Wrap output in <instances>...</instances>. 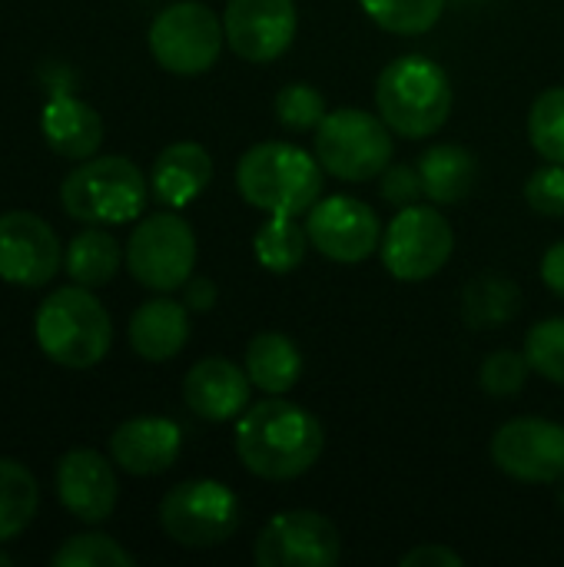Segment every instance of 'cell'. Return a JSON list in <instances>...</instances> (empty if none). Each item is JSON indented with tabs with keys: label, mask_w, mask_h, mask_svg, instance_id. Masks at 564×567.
I'll return each instance as SVG.
<instances>
[{
	"label": "cell",
	"mask_w": 564,
	"mask_h": 567,
	"mask_svg": "<svg viewBox=\"0 0 564 567\" xmlns=\"http://www.w3.org/2000/svg\"><path fill=\"white\" fill-rule=\"evenodd\" d=\"M322 422L286 399H266L246 409L236 422V455L256 478L293 482L302 478L322 455Z\"/></svg>",
	"instance_id": "6da1fadb"
},
{
	"label": "cell",
	"mask_w": 564,
	"mask_h": 567,
	"mask_svg": "<svg viewBox=\"0 0 564 567\" xmlns=\"http://www.w3.org/2000/svg\"><path fill=\"white\" fill-rule=\"evenodd\" d=\"M236 186L266 216H299L322 196V163L293 143L266 140L239 156Z\"/></svg>",
	"instance_id": "7a4b0ae2"
},
{
	"label": "cell",
	"mask_w": 564,
	"mask_h": 567,
	"mask_svg": "<svg viewBox=\"0 0 564 567\" xmlns=\"http://www.w3.org/2000/svg\"><path fill=\"white\" fill-rule=\"evenodd\" d=\"M455 93L449 73L419 53L392 60L376 83V110L392 133L406 140H425L439 133L452 113Z\"/></svg>",
	"instance_id": "3957f363"
},
{
	"label": "cell",
	"mask_w": 564,
	"mask_h": 567,
	"mask_svg": "<svg viewBox=\"0 0 564 567\" xmlns=\"http://www.w3.org/2000/svg\"><path fill=\"white\" fill-rule=\"evenodd\" d=\"M37 346L63 369H93L113 346V322L103 302L86 286H63L50 292L33 319Z\"/></svg>",
	"instance_id": "277c9868"
},
{
	"label": "cell",
	"mask_w": 564,
	"mask_h": 567,
	"mask_svg": "<svg viewBox=\"0 0 564 567\" xmlns=\"http://www.w3.org/2000/svg\"><path fill=\"white\" fill-rule=\"evenodd\" d=\"M150 183L140 166L126 156H90L66 173L60 186L63 209L93 226L130 223L146 206Z\"/></svg>",
	"instance_id": "5b68a950"
},
{
	"label": "cell",
	"mask_w": 564,
	"mask_h": 567,
	"mask_svg": "<svg viewBox=\"0 0 564 567\" xmlns=\"http://www.w3.org/2000/svg\"><path fill=\"white\" fill-rule=\"evenodd\" d=\"M316 159L336 179L369 183L392 163V130L369 110H332L316 126Z\"/></svg>",
	"instance_id": "8992f818"
},
{
	"label": "cell",
	"mask_w": 564,
	"mask_h": 567,
	"mask_svg": "<svg viewBox=\"0 0 564 567\" xmlns=\"http://www.w3.org/2000/svg\"><path fill=\"white\" fill-rule=\"evenodd\" d=\"M239 522L243 505L236 492L213 478L183 482L160 502V525L183 548H216L236 535Z\"/></svg>",
	"instance_id": "52a82bcc"
},
{
	"label": "cell",
	"mask_w": 564,
	"mask_h": 567,
	"mask_svg": "<svg viewBox=\"0 0 564 567\" xmlns=\"http://www.w3.org/2000/svg\"><path fill=\"white\" fill-rule=\"evenodd\" d=\"M226 43L223 20L199 0H180L163 7L150 23V50L156 63L176 76L206 73Z\"/></svg>",
	"instance_id": "ba28073f"
},
{
	"label": "cell",
	"mask_w": 564,
	"mask_h": 567,
	"mask_svg": "<svg viewBox=\"0 0 564 567\" xmlns=\"http://www.w3.org/2000/svg\"><path fill=\"white\" fill-rule=\"evenodd\" d=\"M455 249V233L435 206H402L382 233V266L399 282H425L445 269Z\"/></svg>",
	"instance_id": "9c48e42d"
},
{
	"label": "cell",
	"mask_w": 564,
	"mask_h": 567,
	"mask_svg": "<svg viewBox=\"0 0 564 567\" xmlns=\"http://www.w3.org/2000/svg\"><path fill=\"white\" fill-rule=\"evenodd\" d=\"M196 266V233L176 213H156L136 223L126 239V269L130 276L153 289L173 292L183 289Z\"/></svg>",
	"instance_id": "30bf717a"
},
{
	"label": "cell",
	"mask_w": 564,
	"mask_h": 567,
	"mask_svg": "<svg viewBox=\"0 0 564 567\" xmlns=\"http://www.w3.org/2000/svg\"><path fill=\"white\" fill-rule=\"evenodd\" d=\"M253 555L259 567H332L342 558V538L319 512H279L256 535Z\"/></svg>",
	"instance_id": "8fae6325"
},
{
	"label": "cell",
	"mask_w": 564,
	"mask_h": 567,
	"mask_svg": "<svg viewBox=\"0 0 564 567\" xmlns=\"http://www.w3.org/2000/svg\"><path fill=\"white\" fill-rule=\"evenodd\" d=\"M492 462L525 485H558L564 478V425L552 419H512L492 439Z\"/></svg>",
	"instance_id": "7c38bea8"
},
{
	"label": "cell",
	"mask_w": 564,
	"mask_h": 567,
	"mask_svg": "<svg viewBox=\"0 0 564 567\" xmlns=\"http://www.w3.org/2000/svg\"><path fill=\"white\" fill-rule=\"evenodd\" d=\"M306 233L312 249L332 262H362L382 246V223L376 209L356 196H329L309 209Z\"/></svg>",
	"instance_id": "4fadbf2b"
},
{
	"label": "cell",
	"mask_w": 564,
	"mask_h": 567,
	"mask_svg": "<svg viewBox=\"0 0 564 567\" xmlns=\"http://www.w3.org/2000/svg\"><path fill=\"white\" fill-rule=\"evenodd\" d=\"M63 266V246L57 233L33 213L0 216V279L23 289L47 286Z\"/></svg>",
	"instance_id": "5bb4252c"
},
{
	"label": "cell",
	"mask_w": 564,
	"mask_h": 567,
	"mask_svg": "<svg viewBox=\"0 0 564 567\" xmlns=\"http://www.w3.org/2000/svg\"><path fill=\"white\" fill-rule=\"evenodd\" d=\"M223 27L236 56L246 63H269L293 47L299 13L293 0H229Z\"/></svg>",
	"instance_id": "9a60e30c"
},
{
	"label": "cell",
	"mask_w": 564,
	"mask_h": 567,
	"mask_svg": "<svg viewBox=\"0 0 564 567\" xmlns=\"http://www.w3.org/2000/svg\"><path fill=\"white\" fill-rule=\"evenodd\" d=\"M57 495L73 518L83 525H100L113 515L120 498L116 472L100 452H66L57 465Z\"/></svg>",
	"instance_id": "2e32d148"
},
{
	"label": "cell",
	"mask_w": 564,
	"mask_h": 567,
	"mask_svg": "<svg viewBox=\"0 0 564 567\" xmlns=\"http://www.w3.org/2000/svg\"><path fill=\"white\" fill-rule=\"evenodd\" d=\"M249 389H253V382H249L246 369L223 355L199 359L183 379V399H186L189 412L206 422L239 419L249 405Z\"/></svg>",
	"instance_id": "e0dca14e"
},
{
	"label": "cell",
	"mask_w": 564,
	"mask_h": 567,
	"mask_svg": "<svg viewBox=\"0 0 564 567\" xmlns=\"http://www.w3.org/2000/svg\"><path fill=\"white\" fill-rule=\"evenodd\" d=\"M180 449H183L180 425L170 419H156V415L130 419L110 435L113 462L136 478L170 472L173 462L180 458Z\"/></svg>",
	"instance_id": "ac0fdd59"
},
{
	"label": "cell",
	"mask_w": 564,
	"mask_h": 567,
	"mask_svg": "<svg viewBox=\"0 0 564 567\" xmlns=\"http://www.w3.org/2000/svg\"><path fill=\"white\" fill-rule=\"evenodd\" d=\"M209 179H213L209 153L193 140H180L156 156L150 173V189L163 206L183 209L209 186Z\"/></svg>",
	"instance_id": "d6986e66"
},
{
	"label": "cell",
	"mask_w": 564,
	"mask_h": 567,
	"mask_svg": "<svg viewBox=\"0 0 564 567\" xmlns=\"http://www.w3.org/2000/svg\"><path fill=\"white\" fill-rule=\"evenodd\" d=\"M40 130H43V140L50 143V150L66 159H90V156H96V150L103 143L100 113L90 103L66 96V93H57L47 100Z\"/></svg>",
	"instance_id": "ffe728a7"
},
{
	"label": "cell",
	"mask_w": 564,
	"mask_h": 567,
	"mask_svg": "<svg viewBox=\"0 0 564 567\" xmlns=\"http://www.w3.org/2000/svg\"><path fill=\"white\" fill-rule=\"evenodd\" d=\"M189 342V309L173 299H150L130 319V346L146 362H170Z\"/></svg>",
	"instance_id": "44dd1931"
},
{
	"label": "cell",
	"mask_w": 564,
	"mask_h": 567,
	"mask_svg": "<svg viewBox=\"0 0 564 567\" xmlns=\"http://www.w3.org/2000/svg\"><path fill=\"white\" fill-rule=\"evenodd\" d=\"M419 173H422V186L429 203L435 206H455L462 203L479 179V163L475 156L459 146V143H439L429 146L419 156Z\"/></svg>",
	"instance_id": "7402d4cb"
},
{
	"label": "cell",
	"mask_w": 564,
	"mask_h": 567,
	"mask_svg": "<svg viewBox=\"0 0 564 567\" xmlns=\"http://www.w3.org/2000/svg\"><path fill=\"white\" fill-rule=\"evenodd\" d=\"M246 375L266 395H286L302 375V352L283 332H259L246 349Z\"/></svg>",
	"instance_id": "603a6c76"
},
{
	"label": "cell",
	"mask_w": 564,
	"mask_h": 567,
	"mask_svg": "<svg viewBox=\"0 0 564 567\" xmlns=\"http://www.w3.org/2000/svg\"><path fill=\"white\" fill-rule=\"evenodd\" d=\"M120 262H123L120 243L100 226H90V229L76 233L70 239V246H66V256H63V266H66L70 279L76 286H86V289L106 286L120 272Z\"/></svg>",
	"instance_id": "cb8c5ba5"
},
{
	"label": "cell",
	"mask_w": 564,
	"mask_h": 567,
	"mask_svg": "<svg viewBox=\"0 0 564 567\" xmlns=\"http://www.w3.org/2000/svg\"><path fill=\"white\" fill-rule=\"evenodd\" d=\"M522 306V289L502 272H482L465 286L462 316L472 329H499L515 319Z\"/></svg>",
	"instance_id": "d4e9b609"
},
{
	"label": "cell",
	"mask_w": 564,
	"mask_h": 567,
	"mask_svg": "<svg viewBox=\"0 0 564 567\" xmlns=\"http://www.w3.org/2000/svg\"><path fill=\"white\" fill-rule=\"evenodd\" d=\"M309 246H312L309 233H306V226L296 223V216H269L253 236V252H256L259 266L276 276L299 269Z\"/></svg>",
	"instance_id": "484cf974"
},
{
	"label": "cell",
	"mask_w": 564,
	"mask_h": 567,
	"mask_svg": "<svg viewBox=\"0 0 564 567\" xmlns=\"http://www.w3.org/2000/svg\"><path fill=\"white\" fill-rule=\"evenodd\" d=\"M37 478L13 458H0V545L17 538L37 515Z\"/></svg>",
	"instance_id": "4316f807"
},
{
	"label": "cell",
	"mask_w": 564,
	"mask_h": 567,
	"mask_svg": "<svg viewBox=\"0 0 564 567\" xmlns=\"http://www.w3.org/2000/svg\"><path fill=\"white\" fill-rule=\"evenodd\" d=\"M359 3L382 30L399 37H419L442 20L449 0H359Z\"/></svg>",
	"instance_id": "83f0119b"
},
{
	"label": "cell",
	"mask_w": 564,
	"mask_h": 567,
	"mask_svg": "<svg viewBox=\"0 0 564 567\" xmlns=\"http://www.w3.org/2000/svg\"><path fill=\"white\" fill-rule=\"evenodd\" d=\"M529 140L548 163H564V86H548L529 110Z\"/></svg>",
	"instance_id": "f1b7e54d"
},
{
	"label": "cell",
	"mask_w": 564,
	"mask_h": 567,
	"mask_svg": "<svg viewBox=\"0 0 564 567\" xmlns=\"http://www.w3.org/2000/svg\"><path fill=\"white\" fill-rule=\"evenodd\" d=\"M525 359L542 379L564 385V316L542 319L539 326L529 329Z\"/></svg>",
	"instance_id": "f546056e"
},
{
	"label": "cell",
	"mask_w": 564,
	"mask_h": 567,
	"mask_svg": "<svg viewBox=\"0 0 564 567\" xmlns=\"http://www.w3.org/2000/svg\"><path fill=\"white\" fill-rule=\"evenodd\" d=\"M133 555L123 551L110 535L90 532V535H76L70 542L60 545V551L53 555V567H133Z\"/></svg>",
	"instance_id": "4dcf8cb0"
},
{
	"label": "cell",
	"mask_w": 564,
	"mask_h": 567,
	"mask_svg": "<svg viewBox=\"0 0 564 567\" xmlns=\"http://www.w3.org/2000/svg\"><path fill=\"white\" fill-rule=\"evenodd\" d=\"M276 120L286 126V130H296V133H306V130H316L322 123V116L329 113L326 110V96L312 86V83H289L276 93Z\"/></svg>",
	"instance_id": "1f68e13d"
},
{
	"label": "cell",
	"mask_w": 564,
	"mask_h": 567,
	"mask_svg": "<svg viewBox=\"0 0 564 567\" xmlns=\"http://www.w3.org/2000/svg\"><path fill=\"white\" fill-rule=\"evenodd\" d=\"M532 365L525 359V352H512V349H499L492 352L482 369H479V382L489 395L495 399H509V395H519L525 389V379H529Z\"/></svg>",
	"instance_id": "d6a6232c"
},
{
	"label": "cell",
	"mask_w": 564,
	"mask_h": 567,
	"mask_svg": "<svg viewBox=\"0 0 564 567\" xmlns=\"http://www.w3.org/2000/svg\"><path fill=\"white\" fill-rule=\"evenodd\" d=\"M525 203L542 216H564V163H545L525 179Z\"/></svg>",
	"instance_id": "836d02e7"
},
{
	"label": "cell",
	"mask_w": 564,
	"mask_h": 567,
	"mask_svg": "<svg viewBox=\"0 0 564 567\" xmlns=\"http://www.w3.org/2000/svg\"><path fill=\"white\" fill-rule=\"evenodd\" d=\"M382 196L386 203L392 206H412L419 203V196H425V186H422V173L419 166H409V163H389L386 173H382Z\"/></svg>",
	"instance_id": "e575fe53"
},
{
	"label": "cell",
	"mask_w": 564,
	"mask_h": 567,
	"mask_svg": "<svg viewBox=\"0 0 564 567\" xmlns=\"http://www.w3.org/2000/svg\"><path fill=\"white\" fill-rule=\"evenodd\" d=\"M465 558L449 545H419L402 555V567H462Z\"/></svg>",
	"instance_id": "d590c367"
},
{
	"label": "cell",
	"mask_w": 564,
	"mask_h": 567,
	"mask_svg": "<svg viewBox=\"0 0 564 567\" xmlns=\"http://www.w3.org/2000/svg\"><path fill=\"white\" fill-rule=\"evenodd\" d=\"M219 299V289L209 276H189L183 286V306L189 312H209Z\"/></svg>",
	"instance_id": "8d00e7d4"
},
{
	"label": "cell",
	"mask_w": 564,
	"mask_h": 567,
	"mask_svg": "<svg viewBox=\"0 0 564 567\" xmlns=\"http://www.w3.org/2000/svg\"><path fill=\"white\" fill-rule=\"evenodd\" d=\"M542 279H545V286H548L555 296H562L564 299V239L562 243H555V246L545 252V259H542Z\"/></svg>",
	"instance_id": "74e56055"
},
{
	"label": "cell",
	"mask_w": 564,
	"mask_h": 567,
	"mask_svg": "<svg viewBox=\"0 0 564 567\" xmlns=\"http://www.w3.org/2000/svg\"><path fill=\"white\" fill-rule=\"evenodd\" d=\"M0 567H10V555L7 551H0Z\"/></svg>",
	"instance_id": "f35d334b"
},
{
	"label": "cell",
	"mask_w": 564,
	"mask_h": 567,
	"mask_svg": "<svg viewBox=\"0 0 564 567\" xmlns=\"http://www.w3.org/2000/svg\"><path fill=\"white\" fill-rule=\"evenodd\" d=\"M558 505L564 508V478H562V488H558Z\"/></svg>",
	"instance_id": "ab89813d"
}]
</instances>
